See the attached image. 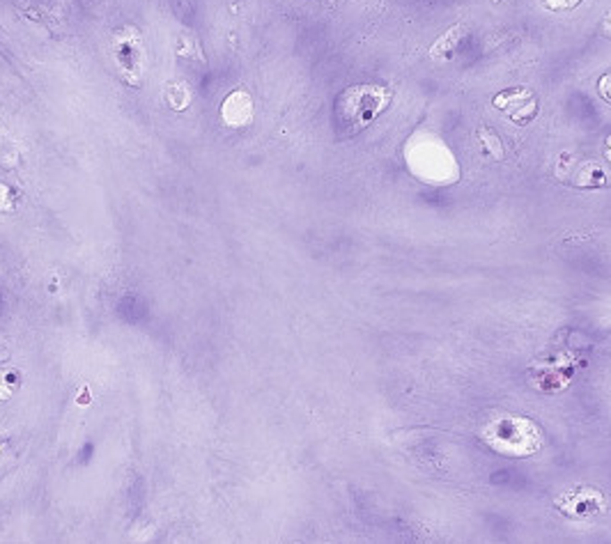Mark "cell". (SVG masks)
I'll use <instances>...</instances> for the list:
<instances>
[{
    "mask_svg": "<svg viewBox=\"0 0 611 544\" xmlns=\"http://www.w3.org/2000/svg\"><path fill=\"white\" fill-rule=\"evenodd\" d=\"M483 439L497 453L510 455V457L533 455L542 446L541 430L529 418H519V416H508V418L492 421L483 430Z\"/></svg>",
    "mask_w": 611,
    "mask_h": 544,
    "instance_id": "1",
    "label": "cell"
},
{
    "mask_svg": "<svg viewBox=\"0 0 611 544\" xmlns=\"http://www.w3.org/2000/svg\"><path fill=\"white\" fill-rule=\"evenodd\" d=\"M391 102V92L377 86H359L350 87L338 99V115L341 122L350 129H363L366 124L373 122L386 103Z\"/></svg>",
    "mask_w": 611,
    "mask_h": 544,
    "instance_id": "2",
    "label": "cell"
},
{
    "mask_svg": "<svg viewBox=\"0 0 611 544\" xmlns=\"http://www.w3.org/2000/svg\"><path fill=\"white\" fill-rule=\"evenodd\" d=\"M113 54L125 81L138 86L143 74V42L136 28H122L113 39Z\"/></svg>",
    "mask_w": 611,
    "mask_h": 544,
    "instance_id": "3",
    "label": "cell"
},
{
    "mask_svg": "<svg viewBox=\"0 0 611 544\" xmlns=\"http://www.w3.org/2000/svg\"><path fill=\"white\" fill-rule=\"evenodd\" d=\"M557 507L568 515V517L586 519L590 515H598V512L605 510V499L598 490H590V487H582L577 491H570V494H561L557 499Z\"/></svg>",
    "mask_w": 611,
    "mask_h": 544,
    "instance_id": "4",
    "label": "cell"
},
{
    "mask_svg": "<svg viewBox=\"0 0 611 544\" xmlns=\"http://www.w3.org/2000/svg\"><path fill=\"white\" fill-rule=\"evenodd\" d=\"M221 118L227 127H235V129H242V127L251 124V120H253V99H251L249 92H230L221 106Z\"/></svg>",
    "mask_w": 611,
    "mask_h": 544,
    "instance_id": "5",
    "label": "cell"
},
{
    "mask_svg": "<svg viewBox=\"0 0 611 544\" xmlns=\"http://www.w3.org/2000/svg\"><path fill=\"white\" fill-rule=\"evenodd\" d=\"M467 33V28L465 26H453L449 30V33H444L442 37L437 39V42L430 46V58L433 60H449V58H453V51H455V46L460 44V39H462V35Z\"/></svg>",
    "mask_w": 611,
    "mask_h": 544,
    "instance_id": "6",
    "label": "cell"
},
{
    "mask_svg": "<svg viewBox=\"0 0 611 544\" xmlns=\"http://www.w3.org/2000/svg\"><path fill=\"white\" fill-rule=\"evenodd\" d=\"M166 99H168V103L175 108V111H182V108H185L191 99L186 83H182V81L170 83V86H168V90H166Z\"/></svg>",
    "mask_w": 611,
    "mask_h": 544,
    "instance_id": "7",
    "label": "cell"
},
{
    "mask_svg": "<svg viewBox=\"0 0 611 544\" xmlns=\"http://www.w3.org/2000/svg\"><path fill=\"white\" fill-rule=\"evenodd\" d=\"M478 138H481L483 147H487V152H490L494 159H503V145H501V141H499L497 136L492 134V131L483 127V129L478 131Z\"/></svg>",
    "mask_w": 611,
    "mask_h": 544,
    "instance_id": "8",
    "label": "cell"
},
{
    "mask_svg": "<svg viewBox=\"0 0 611 544\" xmlns=\"http://www.w3.org/2000/svg\"><path fill=\"white\" fill-rule=\"evenodd\" d=\"M526 97H529V90H526V87H517V90H508V92L497 95V97L492 99V103L497 108H508L513 102H517V99H526Z\"/></svg>",
    "mask_w": 611,
    "mask_h": 544,
    "instance_id": "9",
    "label": "cell"
},
{
    "mask_svg": "<svg viewBox=\"0 0 611 544\" xmlns=\"http://www.w3.org/2000/svg\"><path fill=\"white\" fill-rule=\"evenodd\" d=\"M536 115H538V102H531L529 106L522 108V113H513V122L526 124L531 118H536Z\"/></svg>",
    "mask_w": 611,
    "mask_h": 544,
    "instance_id": "10",
    "label": "cell"
},
{
    "mask_svg": "<svg viewBox=\"0 0 611 544\" xmlns=\"http://www.w3.org/2000/svg\"><path fill=\"white\" fill-rule=\"evenodd\" d=\"M542 3L549 10H570V7H577L582 0H542Z\"/></svg>",
    "mask_w": 611,
    "mask_h": 544,
    "instance_id": "11",
    "label": "cell"
},
{
    "mask_svg": "<svg viewBox=\"0 0 611 544\" xmlns=\"http://www.w3.org/2000/svg\"><path fill=\"white\" fill-rule=\"evenodd\" d=\"M598 92H600L602 97H605L607 102L611 103V74L602 76V78H600V83H598Z\"/></svg>",
    "mask_w": 611,
    "mask_h": 544,
    "instance_id": "12",
    "label": "cell"
},
{
    "mask_svg": "<svg viewBox=\"0 0 611 544\" xmlns=\"http://www.w3.org/2000/svg\"><path fill=\"white\" fill-rule=\"evenodd\" d=\"M602 33L611 39V12L605 17V21H602Z\"/></svg>",
    "mask_w": 611,
    "mask_h": 544,
    "instance_id": "13",
    "label": "cell"
},
{
    "mask_svg": "<svg viewBox=\"0 0 611 544\" xmlns=\"http://www.w3.org/2000/svg\"><path fill=\"white\" fill-rule=\"evenodd\" d=\"M607 157L611 159V138H607Z\"/></svg>",
    "mask_w": 611,
    "mask_h": 544,
    "instance_id": "14",
    "label": "cell"
}]
</instances>
